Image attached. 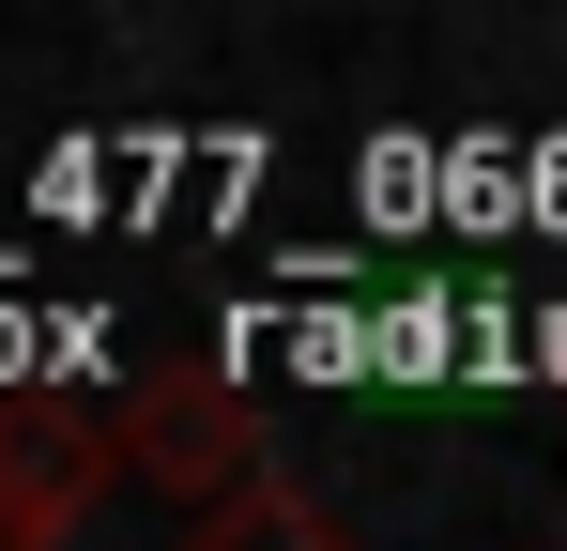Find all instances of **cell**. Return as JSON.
Returning a JSON list of instances; mask_svg holds the SVG:
<instances>
[{
	"instance_id": "cell-1",
	"label": "cell",
	"mask_w": 567,
	"mask_h": 551,
	"mask_svg": "<svg viewBox=\"0 0 567 551\" xmlns=\"http://www.w3.org/2000/svg\"><path fill=\"white\" fill-rule=\"evenodd\" d=\"M123 475L185 490V521L230 506V490H261V475H277V459H261V398H246L230 367H154V383L123 398Z\"/></svg>"
},
{
	"instance_id": "cell-2",
	"label": "cell",
	"mask_w": 567,
	"mask_h": 551,
	"mask_svg": "<svg viewBox=\"0 0 567 551\" xmlns=\"http://www.w3.org/2000/svg\"><path fill=\"white\" fill-rule=\"evenodd\" d=\"M169 551H369L322 490H291V475H261V490H230V506H199Z\"/></svg>"
}]
</instances>
